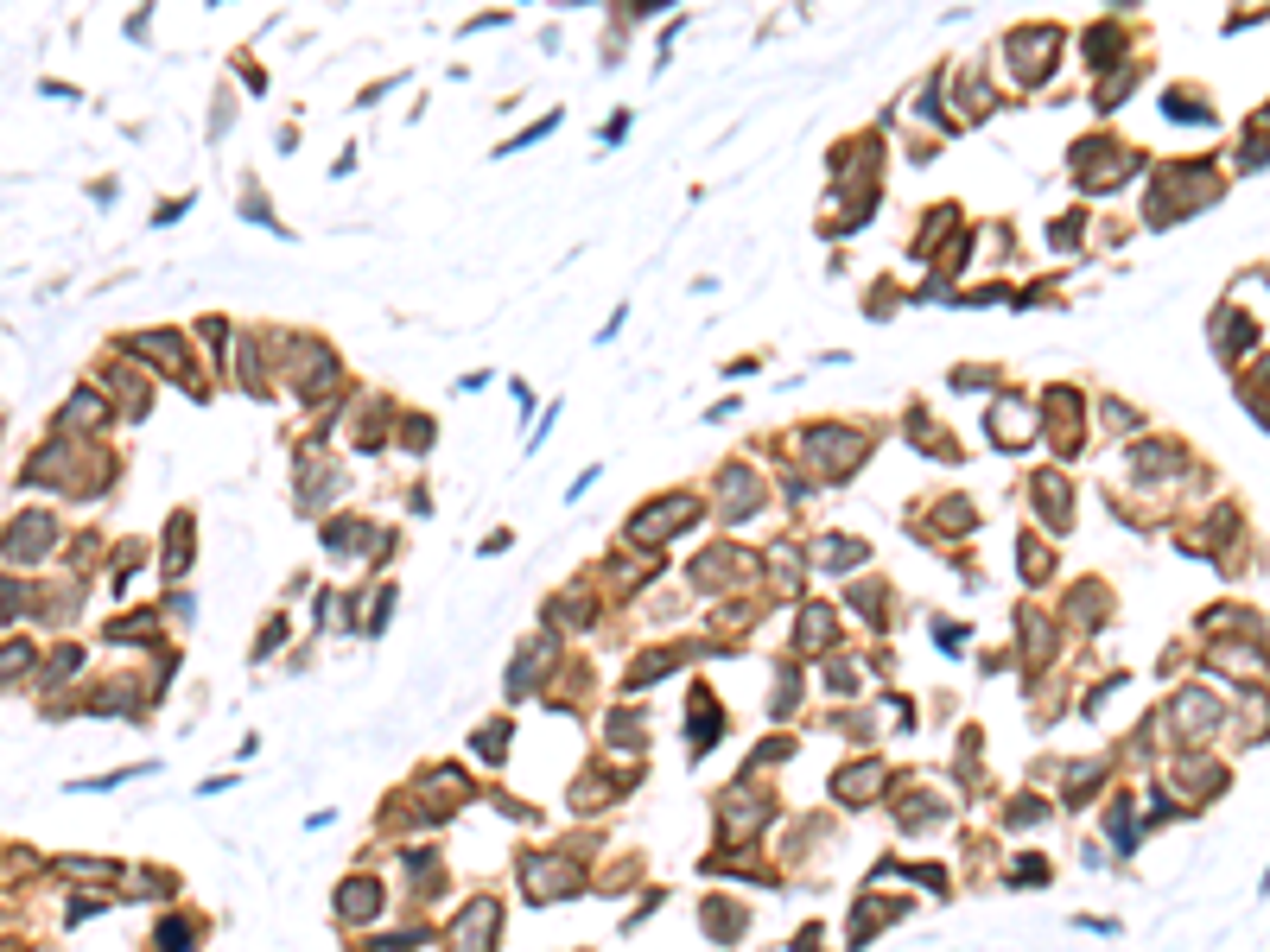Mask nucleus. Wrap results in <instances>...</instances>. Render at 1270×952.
<instances>
[{"label":"nucleus","mask_w":1270,"mask_h":952,"mask_svg":"<svg viewBox=\"0 0 1270 952\" xmlns=\"http://www.w3.org/2000/svg\"><path fill=\"white\" fill-rule=\"evenodd\" d=\"M521 889H527V902H566V896L585 889V870L566 863V857H527L521 863Z\"/></svg>","instance_id":"obj_1"},{"label":"nucleus","mask_w":1270,"mask_h":952,"mask_svg":"<svg viewBox=\"0 0 1270 952\" xmlns=\"http://www.w3.org/2000/svg\"><path fill=\"white\" fill-rule=\"evenodd\" d=\"M699 521V502L692 496H661V502H649L642 515L629 521V540L635 546H661V540H674L680 527H692Z\"/></svg>","instance_id":"obj_2"},{"label":"nucleus","mask_w":1270,"mask_h":952,"mask_svg":"<svg viewBox=\"0 0 1270 952\" xmlns=\"http://www.w3.org/2000/svg\"><path fill=\"white\" fill-rule=\"evenodd\" d=\"M1055 45H1061L1055 26H1022V32L1004 39V51H1010V64H1016L1022 84H1042V76L1055 70Z\"/></svg>","instance_id":"obj_3"},{"label":"nucleus","mask_w":1270,"mask_h":952,"mask_svg":"<svg viewBox=\"0 0 1270 952\" xmlns=\"http://www.w3.org/2000/svg\"><path fill=\"white\" fill-rule=\"evenodd\" d=\"M801 451L820 463V470H832V476H845V470H857V457H864V438L857 432H839V426H814L807 438H801Z\"/></svg>","instance_id":"obj_4"},{"label":"nucleus","mask_w":1270,"mask_h":952,"mask_svg":"<svg viewBox=\"0 0 1270 952\" xmlns=\"http://www.w3.org/2000/svg\"><path fill=\"white\" fill-rule=\"evenodd\" d=\"M496 921H502V908H496L490 896H484V902H470V908L457 914L445 952H490V946H496Z\"/></svg>","instance_id":"obj_5"},{"label":"nucleus","mask_w":1270,"mask_h":952,"mask_svg":"<svg viewBox=\"0 0 1270 952\" xmlns=\"http://www.w3.org/2000/svg\"><path fill=\"white\" fill-rule=\"evenodd\" d=\"M884 781H890L884 762H851V768L832 775V793H839L845 807H864V801H877V793H884Z\"/></svg>","instance_id":"obj_6"},{"label":"nucleus","mask_w":1270,"mask_h":952,"mask_svg":"<svg viewBox=\"0 0 1270 952\" xmlns=\"http://www.w3.org/2000/svg\"><path fill=\"white\" fill-rule=\"evenodd\" d=\"M45 546H51V515H20L7 527V566H32Z\"/></svg>","instance_id":"obj_7"},{"label":"nucleus","mask_w":1270,"mask_h":952,"mask_svg":"<svg viewBox=\"0 0 1270 952\" xmlns=\"http://www.w3.org/2000/svg\"><path fill=\"white\" fill-rule=\"evenodd\" d=\"M1036 426H1042V420H1036V413H1029V407H1022V401H1004V407H997V413H991V420H985V432H991V438H997V445H1004V451H1022V445H1029V438H1036Z\"/></svg>","instance_id":"obj_8"},{"label":"nucleus","mask_w":1270,"mask_h":952,"mask_svg":"<svg viewBox=\"0 0 1270 952\" xmlns=\"http://www.w3.org/2000/svg\"><path fill=\"white\" fill-rule=\"evenodd\" d=\"M1214 724H1220V705H1214L1207 692H1181V698H1175V731H1181V737H1207Z\"/></svg>","instance_id":"obj_9"},{"label":"nucleus","mask_w":1270,"mask_h":952,"mask_svg":"<svg viewBox=\"0 0 1270 952\" xmlns=\"http://www.w3.org/2000/svg\"><path fill=\"white\" fill-rule=\"evenodd\" d=\"M337 914H344V921H375V914H381V883H375V877H350V883L337 889Z\"/></svg>","instance_id":"obj_10"},{"label":"nucleus","mask_w":1270,"mask_h":952,"mask_svg":"<svg viewBox=\"0 0 1270 952\" xmlns=\"http://www.w3.org/2000/svg\"><path fill=\"white\" fill-rule=\"evenodd\" d=\"M762 793L756 787H744V793H731L725 801V838H756V826H762Z\"/></svg>","instance_id":"obj_11"},{"label":"nucleus","mask_w":1270,"mask_h":952,"mask_svg":"<svg viewBox=\"0 0 1270 952\" xmlns=\"http://www.w3.org/2000/svg\"><path fill=\"white\" fill-rule=\"evenodd\" d=\"M1036 502L1049 508V521H1055V527H1067V521H1074V490H1067V476H1061V470H1042V476H1036Z\"/></svg>","instance_id":"obj_12"},{"label":"nucleus","mask_w":1270,"mask_h":952,"mask_svg":"<svg viewBox=\"0 0 1270 952\" xmlns=\"http://www.w3.org/2000/svg\"><path fill=\"white\" fill-rule=\"evenodd\" d=\"M127 350L134 356H159V368H172V375L185 368V343L172 331H140V337H127Z\"/></svg>","instance_id":"obj_13"},{"label":"nucleus","mask_w":1270,"mask_h":952,"mask_svg":"<svg viewBox=\"0 0 1270 952\" xmlns=\"http://www.w3.org/2000/svg\"><path fill=\"white\" fill-rule=\"evenodd\" d=\"M1080 159H1092V146H1080ZM1105 159H1111V152H1105ZM1131 172H1137V159H1131V152H1119V159H1111V166H1099V172H1092V166H1080V185H1086V191H1111V185H1125Z\"/></svg>","instance_id":"obj_14"},{"label":"nucleus","mask_w":1270,"mask_h":952,"mask_svg":"<svg viewBox=\"0 0 1270 952\" xmlns=\"http://www.w3.org/2000/svg\"><path fill=\"white\" fill-rule=\"evenodd\" d=\"M731 566H750V560H744V552H731V546H711L705 560L692 566V585H699V591H719V585L731 578Z\"/></svg>","instance_id":"obj_15"},{"label":"nucleus","mask_w":1270,"mask_h":952,"mask_svg":"<svg viewBox=\"0 0 1270 952\" xmlns=\"http://www.w3.org/2000/svg\"><path fill=\"white\" fill-rule=\"evenodd\" d=\"M756 502H762V483L750 470H725V508H731V521H744V515H756Z\"/></svg>","instance_id":"obj_16"},{"label":"nucleus","mask_w":1270,"mask_h":952,"mask_svg":"<svg viewBox=\"0 0 1270 952\" xmlns=\"http://www.w3.org/2000/svg\"><path fill=\"white\" fill-rule=\"evenodd\" d=\"M814 566H820V572H851V566H864V540H820V546H814Z\"/></svg>","instance_id":"obj_17"},{"label":"nucleus","mask_w":1270,"mask_h":952,"mask_svg":"<svg viewBox=\"0 0 1270 952\" xmlns=\"http://www.w3.org/2000/svg\"><path fill=\"white\" fill-rule=\"evenodd\" d=\"M826 642H832V610H820V603H814V610H801L794 648H801V654H814V648H826Z\"/></svg>","instance_id":"obj_18"},{"label":"nucleus","mask_w":1270,"mask_h":952,"mask_svg":"<svg viewBox=\"0 0 1270 952\" xmlns=\"http://www.w3.org/2000/svg\"><path fill=\"white\" fill-rule=\"evenodd\" d=\"M185 566H191V515H179V521L166 527V572L179 578Z\"/></svg>","instance_id":"obj_19"},{"label":"nucleus","mask_w":1270,"mask_h":952,"mask_svg":"<svg viewBox=\"0 0 1270 952\" xmlns=\"http://www.w3.org/2000/svg\"><path fill=\"white\" fill-rule=\"evenodd\" d=\"M325 546H337V552L375 546V527H369V521H331V527H325Z\"/></svg>","instance_id":"obj_20"},{"label":"nucleus","mask_w":1270,"mask_h":952,"mask_svg":"<svg viewBox=\"0 0 1270 952\" xmlns=\"http://www.w3.org/2000/svg\"><path fill=\"white\" fill-rule=\"evenodd\" d=\"M1049 648H1055V628H1049L1042 616H1022V654H1029V661H1042Z\"/></svg>","instance_id":"obj_21"},{"label":"nucleus","mask_w":1270,"mask_h":952,"mask_svg":"<svg viewBox=\"0 0 1270 952\" xmlns=\"http://www.w3.org/2000/svg\"><path fill=\"white\" fill-rule=\"evenodd\" d=\"M64 420H70V426H102V420H109V407L96 401V394H70V407H64Z\"/></svg>","instance_id":"obj_22"},{"label":"nucleus","mask_w":1270,"mask_h":952,"mask_svg":"<svg viewBox=\"0 0 1270 952\" xmlns=\"http://www.w3.org/2000/svg\"><path fill=\"white\" fill-rule=\"evenodd\" d=\"M934 813H940V801H934V793H915V801L902 807V832H927V826H934Z\"/></svg>","instance_id":"obj_23"},{"label":"nucleus","mask_w":1270,"mask_h":952,"mask_svg":"<svg viewBox=\"0 0 1270 952\" xmlns=\"http://www.w3.org/2000/svg\"><path fill=\"white\" fill-rule=\"evenodd\" d=\"M1125 39H1119V26H1099V32H1086V64H1111V51H1119Z\"/></svg>","instance_id":"obj_24"},{"label":"nucleus","mask_w":1270,"mask_h":952,"mask_svg":"<svg viewBox=\"0 0 1270 952\" xmlns=\"http://www.w3.org/2000/svg\"><path fill=\"white\" fill-rule=\"evenodd\" d=\"M1067 768H1074V775H1067V801H1074V807H1080V801H1086V793H1092V787H1099V762H1067Z\"/></svg>","instance_id":"obj_25"},{"label":"nucleus","mask_w":1270,"mask_h":952,"mask_svg":"<svg viewBox=\"0 0 1270 952\" xmlns=\"http://www.w3.org/2000/svg\"><path fill=\"white\" fill-rule=\"evenodd\" d=\"M934 515H940V527H946V533H972V502H960V496H952V502H940Z\"/></svg>","instance_id":"obj_26"},{"label":"nucleus","mask_w":1270,"mask_h":952,"mask_svg":"<svg viewBox=\"0 0 1270 952\" xmlns=\"http://www.w3.org/2000/svg\"><path fill=\"white\" fill-rule=\"evenodd\" d=\"M705 921H711V939H731V933H744V914H737V908H725V902H711V908H705Z\"/></svg>","instance_id":"obj_27"},{"label":"nucleus","mask_w":1270,"mask_h":952,"mask_svg":"<svg viewBox=\"0 0 1270 952\" xmlns=\"http://www.w3.org/2000/svg\"><path fill=\"white\" fill-rule=\"evenodd\" d=\"M191 946H197V927H185V921L159 927V952H191Z\"/></svg>","instance_id":"obj_28"},{"label":"nucleus","mask_w":1270,"mask_h":952,"mask_svg":"<svg viewBox=\"0 0 1270 952\" xmlns=\"http://www.w3.org/2000/svg\"><path fill=\"white\" fill-rule=\"evenodd\" d=\"M1036 819H1049V801L1022 793V801H1010V819H1004V826H1036Z\"/></svg>","instance_id":"obj_29"},{"label":"nucleus","mask_w":1270,"mask_h":952,"mask_svg":"<svg viewBox=\"0 0 1270 952\" xmlns=\"http://www.w3.org/2000/svg\"><path fill=\"white\" fill-rule=\"evenodd\" d=\"M64 870H70V877H84V883H102V877H115V863H102V857H64Z\"/></svg>","instance_id":"obj_30"},{"label":"nucleus","mask_w":1270,"mask_h":952,"mask_svg":"<svg viewBox=\"0 0 1270 952\" xmlns=\"http://www.w3.org/2000/svg\"><path fill=\"white\" fill-rule=\"evenodd\" d=\"M667 667H674V661H667V654H642V661H635V667H629V686H655V680H661V673H667Z\"/></svg>","instance_id":"obj_31"},{"label":"nucleus","mask_w":1270,"mask_h":952,"mask_svg":"<svg viewBox=\"0 0 1270 952\" xmlns=\"http://www.w3.org/2000/svg\"><path fill=\"white\" fill-rule=\"evenodd\" d=\"M1049 566H1055L1049 552H1042L1036 540H1022V578H1049Z\"/></svg>","instance_id":"obj_32"},{"label":"nucleus","mask_w":1270,"mask_h":952,"mask_svg":"<svg viewBox=\"0 0 1270 952\" xmlns=\"http://www.w3.org/2000/svg\"><path fill=\"white\" fill-rule=\"evenodd\" d=\"M502 749H509V724H490V731H476V756H490V762H496Z\"/></svg>","instance_id":"obj_33"},{"label":"nucleus","mask_w":1270,"mask_h":952,"mask_svg":"<svg viewBox=\"0 0 1270 952\" xmlns=\"http://www.w3.org/2000/svg\"><path fill=\"white\" fill-rule=\"evenodd\" d=\"M1131 838H1137V832H1131V807H1111V844L1131 851Z\"/></svg>","instance_id":"obj_34"},{"label":"nucleus","mask_w":1270,"mask_h":952,"mask_svg":"<svg viewBox=\"0 0 1270 952\" xmlns=\"http://www.w3.org/2000/svg\"><path fill=\"white\" fill-rule=\"evenodd\" d=\"M1010 883H1049V863H1042V857H1022V863L1010 870Z\"/></svg>","instance_id":"obj_35"},{"label":"nucleus","mask_w":1270,"mask_h":952,"mask_svg":"<svg viewBox=\"0 0 1270 952\" xmlns=\"http://www.w3.org/2000/svg\"><path fill=\"white\" fill-rule=\"evenodd\" d=\"M26 667H32V648H20V642H14V648H7V680H20Z\"/></svg>","instance_id":"obj_36"}]
</instances>
